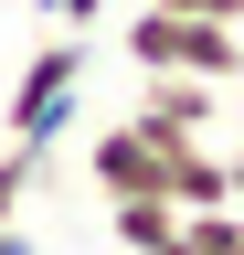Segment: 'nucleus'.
I'll return each instance as SVG.
<instances>
[{
  "mask_svg": "<svg viewBox=\"0 0 244 255\" xmlns=\"http://www.w3.org/2000/svg\"><path fill=\"white\" fill-rule=\"evenodd\" d=\"M128 64H138V75L244 85V32H234V21H191V11H138V21H128Z\"/></svg>",
  "mask_w": 244,
  "mask_h": 255,
  "instance_id": "f257e3e1",
  "label": "nucleus"
},
{
  "mask_svg": "<svg viewBox=\"0 0 244 255\" xmlns=\"http://www.w3.org/2000/svg\"><path fill=\"white\" fill-rule=\"evenodd\" d=\"M0 255H32V234H21V223H11V234H0Z\"/></svg>",
  "mask_w": 244,
  "mask_h": 255,
  "instance_id": "6e6552de",
  "label": "nucleus"
},
{
  "mask_svg": "<svg viewBox=\"0 0 244 255\" xmlns=\"http://www.w3.org/2000/svg\"><path fill=\"white\" fill-rule=\"evenodd\" d=\"M170 149H180V138H149L138 117H117L106 138L85 149V170H96V191L117 202V191H160V170H170Z\"/></svg>",
  "mask_w": 244,
  "mask_h": 255,
  "instance_id": "7ed1b4c3",
  "label": "nucleus"
},
{
  "mask_svg": "<svg viewBox=\"0 0 244 255\" xmlns=\"http://www.w3.org/2000/svg\"><path fill=\"white\" fill-rule=\"evenodd\" d=\"M212 107H223V85H202V75H149L138 128H149V138H202V128H212Z\"/></svg>",
  "mask_w": 244,
  "mask_h": 255,
  "instance_id": "20e7f679",
  "label": "nucleus"
},
{
  "mask_svg": "<svg viewBox=\"0 0 244 255\" xmlns=\"http://www.w3.org/2000/svg\"><path fill=\"white\" fill-rule=\"evenodd\" d=\"M43 159H53V149H21V138L0 149V234L21 223V202H32V181H43Z\"/></svg>",
  "mask_w": 244,
  "mask_h": 255,
  "instance_id": "423d86ee",
  "label": "nucleus"
},
{
  "mask_svg": "<svg viewBox=\"0 0 244 255\" xmlns=\"http://www.w3.org/2000/svg\"><path fill=\"white\" fill-rule=\"evenodd\" d=\"M75 96H85V32H53V43L21 64V85L0 96V128H11L21 149H53L75 128Z\"/></svg>",
  "mask_w": 244,
  "mask_h": 255,
  "instance_id": "f03ea898",
  "label": "nucleus"
},
{
  "mask_svg": "<svg viewBox=\"0 0 244 255\" xmlns=\"http://www.w3.org/2000/svg\"><path fill=\"white\" fill-rule=\"evenodd\" d=\"M106 234L128 245V255H149V245L180 234V202H160V191H117V202H106Z\"/></svg>",
  "mask_w": 244,
  "mask_h": 255,
  "instance_id": "39448f33",
  "label": "nucleus"
},
{
  "mask_svg": "<svg viewBox=\"0 0 244 255\" xmlns=\"http://www.w3.org/2000/svg\"><path fill=\"white\" fill-rule=\"evenodd\" d=\"M149 11H191V21H234L244 32V0H149Z\"/></svg>",
  "mask_w": 244,
  "mask_h": 255,
  "instance_id": "0eeeda50",
  "label": "nucleus"
}]
</instances>
